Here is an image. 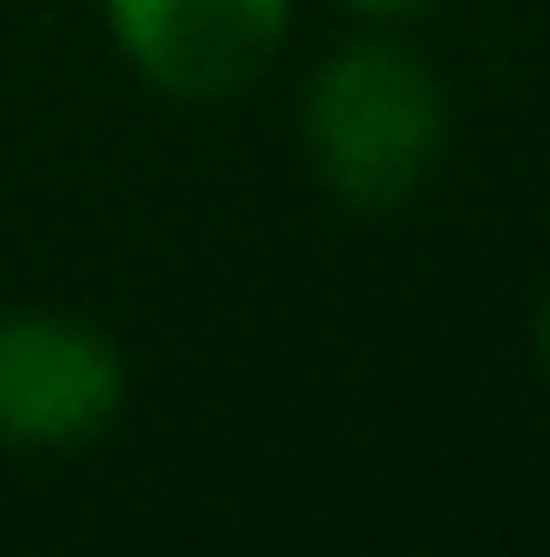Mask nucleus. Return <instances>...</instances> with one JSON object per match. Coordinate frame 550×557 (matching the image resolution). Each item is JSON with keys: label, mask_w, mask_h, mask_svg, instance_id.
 <instances>
[{"label": "nucleus", "mask_w": 550, "mask_h": 557, "mask_svg": "<svg viewBox=\"0 0 550 557\" xmlns=\"http://www.w3.org/2000/svg\"><path fill=\"white\" fill-rule=\"evenodd\" d=\"M127 354L107 325L57 304L0 311V451L14 459H64L121 423Z\"/></svg>", "instance_id": "nucleus-2"}, {"label": "nucleus", "mask_w": 550, "mask_h": 557, "mask_svg": "<svg viewBox=\"0 0 550 557\" xmlns=\"http://www.w3.org/2000/svg\"><path fill=\"white\" fill-rule=\"evenodd\" d=\"M303 156L317 184L353 212H396L438 177L445 135H452V99L424 50L396 36L339 42L325 64L303 78L297 113Z\"/></svg>", "instance_id": "nucleus-1"}, {"label": "nucleus", "mask_w": 550, "mask_h": 557, "mask_svg": "<svg viewBox=\"0 0 550 557\" xmlns=\"http://www.w3.org/2000/svg\"><path fill=\"white\" fill-rule=\"evenodd\" d=\"M529 354H537V374L550 381V289H543L537 318H529Z\"/></svg>", "instance_id": "nucleus-5"}, {"label": "nucleus", "mask_w": 550, "mask_h": 557, "mask_svg": "<svg viewBox=\"0 0 550 557\" xmlns=\"http://www.w3.org/2000/svg\"><path fill=\"white\" fill-rule=\"evenodd\" d=\"M121 64L184 107L248 92L289 42L297 0H99Z\"/></svg>", "instance_id": "nucleus-3"}, {"label": "nucleus", "mask_w": 550, "mask_h": 557, "mask_svg": "<svg viewBox=\"0 0 550 557\" xmlns=\"http://www.w3.org/2000/svg\"><path fill=\"white\" fill-rule=\"evenodd\" d=\"M332 8L360 14V22H410V14H424L430 0H332Z\"/></svg>", "instance_id": "nucleus-4"}]
</instances>
